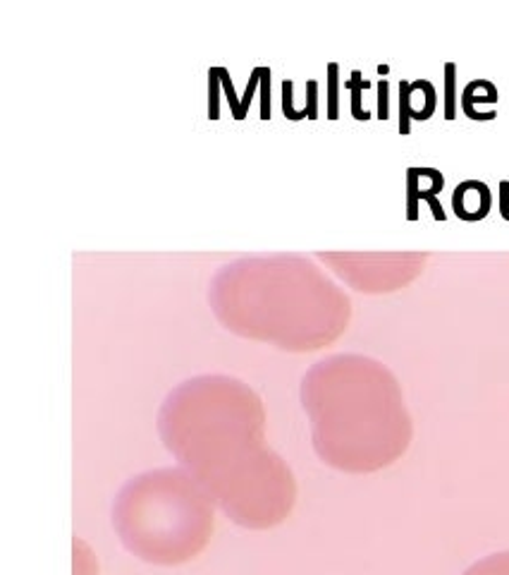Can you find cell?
Wrapping results in <instances>:
<instances>
[{"instance_id": "cell-1", "label": "cell", "mask_w": 509, "mask_h": 575, "mask_svg": "<svg viewBox=\"0 0 509 575\" xmlns=\"http://www.w3.org/2000/svg\"><path fill=\"white\" fill-rule=\"evenodd\" d=\"M466 575H509V554L483 561V564L474 566Z\"/></svg>"}, {"instance_id": "cell-2", "label": "cell", "mask_w": 509, "mask_h": 575, "mask_svg": "<svg viewBox=\"0 0 509 575\" xmlns=\"http://www.w3.org/2000/svg\"><path fill=\"white\" fill-rule=\"evenodd\" d=\"M426 197L428 199V202H430V209H433V216H436V219H445V211H442V207H440V202H438V199H436V195H433V192H410V214H406V216H410V221H414L416 216H418V211H416V197Z\"/></svg>"}, {"instance_id": "cell-3", "label": "cell", "mask_w": 509, "mask_h": 575, "mask_svg": "<svg viewBox=\"0 0 509 575\" xmlns=\"http://www.w3.org/2000/svg\"><path fill=\"white\" fill-rule=\"evenodd\" d=\"M445 74H448V78H445V118L452 120L454 118V66H448L445 68Z\"/></svg>"}, {"instance_id": "cell-4", "label": "cell", "mask_w": 509, "mask_h": 575, "mask_svg": "<svg viewBox=\"0 0 509 575\" xmlns=\"http://www.w3.org/2000/svg\"><path fill=\"white\" fill-rule=\"evenodd\" d=\"M400 90H402V122H400V130H402V134H406V132H410V118H414L412 110H410V90H412V86H410V82H402Z\"/></svg>"}, {"instance_id": "cell-5", "label": "cell", "mask_w": 509, "mask_h": 575, "mask_svg": "<svg viewBox=\"0 0 509 575\" xmlns=\"http://www.w3.org/2000/svg\"><path fill=\"white\" fill-rule=\"evenodd\" d=\"M359 82H362V74L354 72V74H352V82H350L352 92H354V96H352V108H354V118L366 120L368 114H362V110H359V90H356V86H359Z\"/></svg>"}, {"instance_id": "cell-6", "label": "cell", "mask_w": 509, "mask_h": 575, "mask_svg": "<svg viewBox=\"0 0 509 575\" xmlns=\"http://www.w3.org/2000/svg\"><path fill=\"white\" fill-rule=\"evenodd\" d=\"M388 82H380V106H378V118H388Z\"/></svg>"}, {"instance_id": "cell-7", "label": "cell", "mask_w": 509, "mask_h": 575, "mask_svg": "<svg viewBox=\"0 0 509 575\" xmlns=\"http://www.w3.org/2000/svg\"><path fill=\"white\" fill-rule=\"evenodd\" d=\"M500 195H502V199H500V209H502V216L509 221V183H500Z\"/></svg>"}]
</instances>
